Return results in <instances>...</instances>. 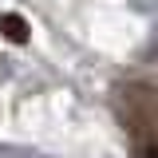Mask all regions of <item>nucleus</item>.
I'll use <instances>...</instances> for the list:
<instances>
[{
    "instance_id": "nucleus-1",
    "label": "nucleus",
    "mask_w": 158,
    "mask_h": 158,
    "mask_svg": "<svg viewBox=\"0 0 158 158\" xmlns=\"http://www.w3.org/2000/svg\"><path fill=\"white\" fill-rule=\"evenodd\" d=\"M4 28H8V36H12V40H24V24H16V20H4Z\"/></svg>"
}]
</instances>
